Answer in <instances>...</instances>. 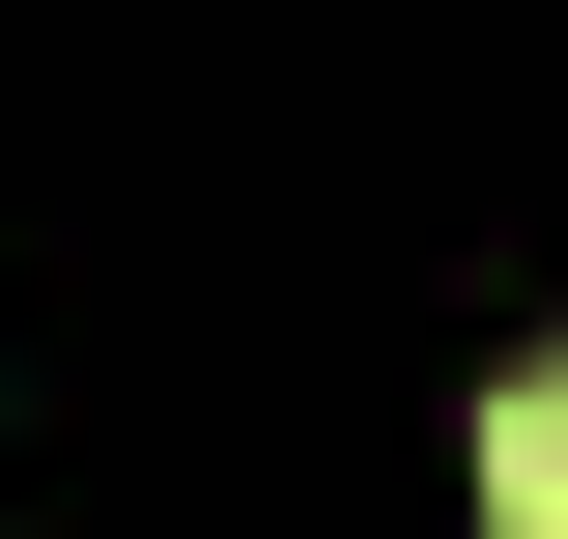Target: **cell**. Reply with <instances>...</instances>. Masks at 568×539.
<instances>
[{"label":"cell","instance_id":"obj_1","mask_svg":"<svg viewBox=\"0 0 568 539\" xmlns=\"http://www.w3.org/2000/svg\"><path fill=\"white\" fill-rule=\"evenodd\" d=\"M484 539H568V340L484 398Z\"/></svg>","mask_w":568,"mask_h":539}]
</instances>
